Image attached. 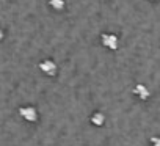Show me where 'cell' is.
Returning a JSON list of instances; mask_svg holds the SVG:
<instances>
[{
    "label": "cell",
    "instance_id": "5",
    "mask_svg": "<svg viewBox=\"0 0 160 146\" xmlns=\"http://www.w3.org/2000/svg\"><path fill=\"white\" fill-rule=\"evenodd\" d=\"M90 121H91V124H94L96 127H101V126L105 123V116H104L102 112H94V113L91 115Z\"/></svg>",
    "mask_w": 160,
    "mask_h": 146
},
{
    "label": "cell",
    "instance_id": "2",
    "mask_svg": "<svg viewBox=\"0 0 160 146\" xmlns=\"http://www.w3.org/2000/svg\"><path fill=\"white\" fill-rule=\"evenodd\" d=\"M101 43L104 47H107L108 50H116L118 49V44H119V39L115 33H110V32H105L102 33L101 36Z\"/></svg>",
    "mask_w": 160,
    "mask_h": 146
},
{
    "label": "cell",
    "instance_id": "1",
    "mask_svg": "<svg viewBox=\"0 0 160 146\" xmlns=\"http://www.w3.org/2000/svg\"><path fill=\"white\" fill-rule=\"evenodd\" d=\"M19 115L24 121H28V123H36L39 115H38V110L33 107V105H24V107H19Z\"/></svg>",
    "mask_w": 160,
    "mask_h": 146
},
{
    "label": "cell",
    "instance_id": "7",
    "mask_svg": "<svg viewBox=\"0 0 160 146\" xmlns=\"http://www.w3.org/2000/svg\"><path fill=\"white\" fill-rule=\"evenodd\" d=\"M151 143H152L154 146H160V140H158L157 137H154V138H151Z\"/></svg>",
    "mask_w": 160,
    "mask_h": 146
},
{
    "label": "cell",
    "instance_id": "3",
    "mask_svg": "<svg viewBox=\"0 0 160 146\" xmlns=\"http://www.w3.org/2000/svg\"><path fill=\"white\" fill-rule=\"evenodd\" d=\"M39 69L44 72L46 76H49V77L57 76V71H58L57 63H55L53 60H50V58H44V60L39 63Z\"/></svg>",
    "mask_w": 160,
    "mask_h": 146
},
{
    "label": "cell",
    "instance_id": "8",
    "mask_svg": "<svg viewBox=\"0 0 160 146\" xmlns=\"http://www.w3.org/2000/svg\"><path fill=\"white\" fill-rule=\"evenodd\" d=\"M3 36H5V33H3V30H2V28H0V41L3 39Z\"/></svg>",
    "mask_w": 160,
    "mask_h": 146
},
{
    "label": "cell",
    "instance_id": "6",
    "mask_svg": "<svg viewBox=\"0 0 160 146\" xmlns=\"http://www.w3.org/2000/svg\"><path fill=\"white\" fill-rule=\"evenodd\" d=\"M49 5H50V8L52 10H55V11H61V10H64V0H49Z\"/></svg>",
    "mask_w": 160,
    "mask_h": 146
},
{
    "label": "cell",
    "instance_id": "4",
    "mask_svg": "<svg viewBox=\"0 0 160 146\" xmlns=\"http://www.w3.org/2000/svg\"><path fill=\"white\" fill-rule=\"evenodd\" d=\"M133 94H135L137 98H140L141 101H146V99L149 98V90H148L146 85H143V83H137V85L133 87Z\"/></svg>",
    "mask_w": 160,
    "mask_h": 146
}]
</instances>
